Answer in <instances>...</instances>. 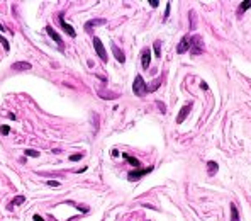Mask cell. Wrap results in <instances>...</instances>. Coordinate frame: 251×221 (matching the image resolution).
I'll return each instance as SVG.
<instances>
[{"label":"cell","instance_id":"obj_1","mask_svg":"<svg viewBox=\"0 0 251 221\" xmlns=\"http://www.w3.org/2000/svg\"><path fill=\"white\" fill-rule=\"evenodd\" d=\"M188 51H190V55H193V56L204 53V39H202V36H199V34L190 36V49Z\"/></svg>","mask_w":251,"mask_h":221},{"label":"cell","instance_id":"obj_2","mask_svg":"<svg viewBox=\"0 0 251 221\" xmlns=\"http://www.w3.org/2000/svg\"><path fill=\"white\" fill-rule=\"evenodd\" d=\"M132 92L138 97H144L148 94V83L144 82V78L141 75H136L134 82H132Z\"/></svg>","mask_w":251,"mask_h":221},{"label":"cell","instance_id":"obj_3","mask_svg":"<svg viewBox=\"0 0 251 221\" xmlns=\"http://www.w3.org/2000/svg\"><path fill=\"white\" fill-rule=\"evenodd\" d=\"M153 169L154 167H146V169H134V170H131V172L127 173V179L131 182H138V180H141L144 175H148V173H151L153 172Z\"/></svg>","mask_w":251,"mask_h":221},{"label":"cell","instance_id":"obj_4","mask_svg":"<svg viewBox=\"0 0 251 221\" xmlns=\"http://www.w3.org/2000/svg\"><path fill=\"white\" fill-rule=\"evenodd\" d=\"M93 48H95V51H97V55L100 56V60H102L104 63H107L109 58H107V51H105V48H104L100 37H93Z\"/></svg>","mask_w":251,"mask_h":221},{"label":"cell","instance_id":"obj_5","mask_svg":"<svg viewBox=\"0 0 251 221\" xmlns=\"http://www.w3.org/2000/svg\"><path fill=\"white\" fill-rule=\"evenodd\" d=\"M192 107H193V104L190 102V104H187V106H183L182 109H180L178 116H177V124H182V122L185 121L187 116H188V114H190V110H192Z\"/></svg>","mask_w":251,"mask_h":221},{"label":"cell","instance_id":"obj_6","mask_svg":"<svg viewBox=\"0 0 251 221\" xmlns=\"http://www.w3.org/2000/svg\"><path fill=\"white\" fill-rule=\"evenodd\" d=\"M188 49H190V36H183L182 39H180L178 46H177V53L183 55V53H187Z\"/></svg>","mask_w":251,"mask_h":221},{"label":"cell","instance_id":"obj_7","mask_svg":"<svg viewBox=\"0 0 251 221\" xmlns=\"http://www.w3.org/2000/svg\"><path fill=\"white\" fill-rule=\"evenodd\" d=\"M149 63H151V51H149L148 48H144L141 51V66H143V70H148Z\"/></svg>","mask_w":251,"mask_h":221},{"label":"cell","instance_id":"obj_8","mask_svg":"<svg viewBox=\"0 0 251 221\" xmlns=\"http://www.w3.org/2000/svg\"><path fill=\"white\" fill-rule=\"evenodd\" d=\"M10 68L14 72H27V70L32 68V65H31L29 61H15V63H12Z\"/></svg>","mask_w":251,"mask_h":221},{"label":"cell","instance_id":"obj_9","mask_svg":"<svg viewBox=\"0 0 251 221\" xmlns=\"http://www.w3.org/2000/svg\"><path fill=\"white\" fill-rule=\"evenodd\" d=\"M59 24H61V27L66 31V33H68V36H70V37H77V33H75V29H73V27L70 26L68 22H66L65 19H63V14H59Z\"/></svg>","mask_w":251,"mask_h":221},{"label":"cell","instance_id":"obj_10","mask_svg":"<svg viewBox=\"0 0 251 221\" xmlns=\"http://www.w3.org/2000/svg\"><path fill=\"white\" fill-rule=\"evenodd\" d=\"M110 48H112V53H114V56H116L117 61H119V63L126 61V55H124V51L117 46V44H110Z\"/></svg>","mask_w":251,"mask_h":221},{"label":"cell","instance_id":"obj_11","mask_svg":"<svg viewBox=\"0 0 251 221\" xmlns=\"http://www.w3.org/2000/svg\"><path fill=\"white\" fill-rule=\"evenodd\" d=\"M46 33H48V34H49V37H51V39H55V41H56V43H58V44H59V46H63V39H61V36H59V34H58V33H56V31H55V29H53V27H51V26H46Z\"/></svg>","mask_w":251,"mask_h":221},{"label":"cell","instance_id":"obj_12","mask_svg":"<svg viewBox=\"0 0 251 221\" xmlns=\"http://www.w3.org/2000/svg\"><path fill=\"white\" fill-rule=\"evenodd\" d=\"M102 24H105V19H93V21H88L85 24V29H87V33H90L93 26H102Z\"/></svg>","mask_w":251,"mask_h":221},{"label":"cell","instance_id":"obj_13","mask_svg":"<svg viewBox=\"0 0 251 221\" xmlns=\"http://www.w3.org/2000/svg\"><path fill=\"white\" fill-rule=\"evenodd\" d=\"M122 158H124V160H127V162L131 163V165L134 167V169H138V167H139V160H138V158H134V157H131L129 153H122Z\"/></svg>","mask_w":251,"mask_h":221},{"label":"cell","instance_id":"obj_14","mask_svg":"<svg viewBox=\"0 0 251 221\" xmlns=\"http://www.w3.org/2000/svg\"><path fill=\"white\" fill-rule=\"evenodd\" d=\"M98 95L102 97V99H117V94L109 92V90H104V88H100V90H98Z\"/></svg>","mask_w":251,"mask_h":221},{"label":"cell","instance_id":"obj_15","mask_svg":"<svg viewBox=\"0 0 251 221\" xmlns=\"http://www.w3.org/2000/svg\"><path fill=\"white\" fill-rule=\"evenodd\" d=\"M229 209H231V221H239V213H238L236 204H233V203H231Z\"/></svg>","mask_w":251,"mask_h":221},{"label":"cell","instance_id":"obj_16","mask_svg":"<svg viewBox=\"0 0 251 221\" xmlns=\"http://www.w3.org/2000/svg\"><path fill=\"white\" fill-rule=\"evenodd\" d=\"M207 169H209V175H215V173H217V169H219V167H217V163H215V162H207Z\"/></svg>","mask_w":251,"mask_h":221},{"label":"cell","instance_id":"obj_17","mask_svg":"<svg viewBox=\"0 0 251 221\" xmlns=\"http://www.w3.org/2000/svg\"><path fill=\"white\" fill-rule=\"evenodd\" d=\"M153 49H154V55H156V58H160V56H161V41H154Z\"/></svg>","mask_w":251,"mask_h":221},{"label":"cell","instance_id":"obj_18","mask_svg":"<svg viewBox=\"0 0 251 221\" xmlns=\"http://www.w3.org/2000/svg\"><path fill=\"white\" fill-rule=\"evenodd\" d=\"M249 7H251V0H246V2H241V4H239V14H241V12H244V10H248Z\"/></svg>","mask_w":251,"mask_h":221},{"label":"cell","instance_id":"obj_19","mask_svg":"<svg viewBox=\"0 0 251 221\" xmlns=\"http://www.w3.org/2000/svg\"><path fill=\"white\" fill-rule=\"evenodd\" d=\"M160 83H161V78H158L154 83H151V85H148V92H154V90H158V87H160Z\"/></svg>","mask_w":251,"mask_h":221},{"label":"cell","instance_id":"obj_20","mask_svg":"<svg viewBox=\"0 0 251 221\" xmlns=\"http://www.w3.org/2000/svg\"><path fill=\"white\" fill-rule=\"evenodd\" d=\"M26 155H27V157H32V158H37V157H39V151H37V150H32V148H27V150H26Z\"/></svg>","mask_w":251,"mask_h":221},{"label":"cell","instance_id":"obj_21","mask_svg":"<svg viewBox=\"0 0 251 221\" xmlns=\"http://www.w3.org/2000/svg\"><path fill=\"white\" fill-rule=\"evenodd\" d=\"M26 201V196H17V197H14V201H12V206H17V204H22Z\"/></svg>","mask_w":251,"mask_h":221},{"label":"cell","instance_id":"obj_22","mask_svg":"<svg viewBox=\"0 0 251 221\" xmlns=\"http://www.w3.org/2000/svg\"><path fill=\"white\" fill-rule=\"evenodd\" d=\"M0 43L4 44V49H5V51H9V49H10V44H9V41L5 39V36H2V34H0Z\"/></svg>","mask_w":251,"mask_h":221},{"label":"cell","instance_id":"obj_23","mask_svg":"<svg viewBox=\"0 0 251 221\" xmlns=\"http://www.w3.org/2000/svg\"><path fill=\"white\" fill-rule=\"evenodd\" d=\"M83 158V153H73V155H70V160L71 162H78V160H82Z\"/></svg>","mask_w":251,"mask_h":221},{"label":"cell","instance_id":"obj_24","mask_svg":"<svg viewBox=\"0 0 251 221\" xmlns=\"http://www.w3.org/2000/svg\"><path fill=\"white\" fill-rule=\"evenodd\" d=\"M0 133H2V134H4V136H7L9 133H10V128H9V126H0Z\"/></svg>","mask_w":251,"mask_h":221},{"label":"cell","instance_id":"obj_25","mask_svg":"<svg viewBox=\"0 0 251 221\" xmlns=\"http://www.w3.org/2000/svg\"><path fill=\"white\" fill-rule=\"evenodd\" d=\"M46 184L49 185V187H58V185H59V182H58V180H48Z\"/></svg>","mask_w":251,"mask_h":221},{"label":"cell","instance_id":"obj_26","mask_svg":"<svg viewBox=\"0 0 251 221\" xmlns=\"http://www.w3.org/2000/svg\"><path fill=\"white\" fill-rule=\"evenodd\" d=\"M156 104H158V107H160V110H161V112H163V114H165V112H166V107H165V104H161L160 100H158Z\"/></svg>","mask_w":251,"mask_h":221},{"label":"cell","instance_id":"obj_27","mask_svg":"<svg viewBox=\"0 0 251 221\" xmlns=\"http://www.w3.org/2000/svg\"><path fill=\"white\" fill-rule=\"evenodd\" d=\"M32 219H34V221H44V218L41 216V214H34V216H32Z\"/></svg>","mask_w":251,"mask_h":221},{"label":"cell","instance_id":"obj_28","mask_svg":"<svg viewBox=\"0 0 251 221\" xmlns=\"http://www.w3.org/2000/svg\"><path fill=\"white\" fill-rule=\"evenodd\" d=\"M149 5H151V7H158V5H160V2H158V0H151V2H149Z\"/></svg>","mask_w":251,"mask_h":221},{"label":"cell","instance_id":"obj_29","mask_svg":"<svg viewBox=\"0 0 251 221\" xmlns=\"http://www.w3.org/2000/svg\"><path fill=\"white\" fill-rule=\"evenodd\" d=\"M200 88H204V90H207V83H205V82H200Z\"/></svg>","mask_w":251,"mask_h":221},{"label":"cell","instance_id":"obj_30","mask_svg":"<svg viewBox=\"0 0 251 221\" xmlns=\"http://www.w3.org/2000/svg\"><path fill=\"white\" fill-rule=\"evenodd\" d=\"M168 15H170V4H166V14H165V19H166Z\"/></svg>","mask_w":251,"mask_h":221},{"label":"cell","instance_id":"obj_31","mask_svg":"<svg viewBox=\"0 0 251 221\" xmlns=\"http://www.w3.org/2000/svg\"><path fill=\"white\" fill-rule=\"evenodd\" d=\"M4 31H5V27L2 26V24H0V33H4Z\"/></svg>","mask_w":251,"mask_h":221}]
</instances>
